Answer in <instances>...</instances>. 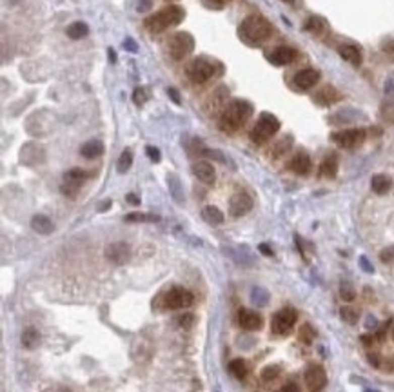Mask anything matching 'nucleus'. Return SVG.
Returning a JSON list of instances; mask_svg holds the SVG:
<instances>
[{
    "label": "nucleus",
    "mask_w": 394,
    "mask_h": 392,
    "mask_svg": "<svg viewBox=\"0 0 394 392\" xmlns=\"http://www.w3.org/2000/svg\"><path fill=\"white\" fill-rule=\"evenodd\" d=\"M253 115V105L247 100H233L222 111L218 126L223 133H236Z\"/></svg>",
    "instance_id": "obj_1"
},
{
    "label": "nucleus",
    "mask_w": 394,
    "mask_h": 392,
    "mask_svg": "<svg viewBox=\"0 0 394 392\" xmlns=\"http://www.w3.org/2000/svg\"><path fill=\"white\" fill-rule=\"evenodd\" d=\"M238 33H240L244 42H247L251 45H258L272 35V26L267 18L262 17V15H251V17H247L242 22Z\"/></svg>",
    "instance_id": "obj_2"
},
{
    "label": "nucleus",
    "mask_w": 394,
    "mask_h": 392,
    "mask_svg": "<svg viewBox=\"0 0 394 392\" xmlns=\"http://www.w3.org/2000/svg\"><path fill=\"white\" fill-rule=\"evenodd\" d=\"M184 20V9L178 6H169L163 8L162 11L154 13L153 17H149L144 22L145 29L151 33H162L163 29H167L171 26H177Z\"/></svg>",
    "instance_id": "obj_3"
},
{
    "label": "nucleus",
    "mask_w": 394,
    "mask_h": 392,
    "mask_svg": "<svg viewBox=\"0 0 394 392\" xmlns=\"http://www.w3.org/2000/svg\"><path fill=\"white\" fill-rule=\"evenodd\" d=\"M278 129H280V120L271 113H262L256 126L251 131V140L254 144H265L267 140L276 135Z\"/></svg>",
    "instance_id": "obj_4"
},
{
    "label": "nucleus",
    "mask_w": 394,
    "mask_h": 392,
    "mask_svg": "<svg viewBox=\"0 0 394 392\" xmlns=\"http://www.w3.org/2000/svg\"><path fill=\"white\" fill-rule=\"evenodd\" d=\"M156 302H162V307H165V309L177 311V309H186V307L193 305L195 296H193V293H189L184 287H173L169 289L167 293L160 294V298Z\"/></svg>",
    "instance_id": "obj_5"
},
{
    "label": "nucleus",
    "mask_w": 394,
    "mask_h": 392,
    "mask_svg": "<svg viewBox=\"0 0 394 392\" xmlns=\"http://www.w3.org/2000/svg\"><path fill=\"white\" fill-rule=\"evenodd\" d=\"M216 75V69H214V62L209 59H195L193 62L187 66V77L191 82L195 84H204V82L211 80V78Z\"/></svg>",
    "instance_id": "obj_6"
},
{
    "label": "nucleus",
    "mask_w": 394,
    "mask_h": 392,
    "mask_svg": "<svg viewBox=\"0 0 394 392\" xmlns=\"http://www.w3.org/2000/svg\"><path fill=\"white\" fill-rule=\"evenodd\" d=\"M195 49V38L189 33H177L169 40V53L175 60H184Z\"/></svg>",
    "instance_id": "obj_7"
},
{
    "label": "nucleus",
    "mask_w": 394,
    "mask_h": 392,
    "mask_svg": "<svg viewBox=\"0 0 394 392\" xmlns=\"http://www.w3.org/2000/svg\"><path fill=\"white\" fill-rule=\"evenodd\" d=\"M296 320H298V312H296V309H293V307L282 309V311H278L276 314L272 316V320H271L272 332L278 334V336H284V334H287L293 327H295Z\"/></svg>",
    "instance_id": "obj_8"
},
{
    "label": "nucleus",
    "mask_w": 394,
    "mask_h": 392,
    "mask_svg": "<svg viewBox=\"0 0 394 392\" xmlns=\"http://www.w3.org/2000/svg\"><path fill=\"white\" fill-rule=\"evenodd\" d=\"M331 140L344 149H354V147H358V145L363 144V140H365V129L356 127V129L338 131V133H332Z\"/></svg>",
    "instance_id": "obj_9"
},
{
    "label": "nucleus",
    "mask_w": 394,
    "mask_h": 392,
    "mask_svg": "<svg viewBox=\"0 0 394 392\" xmlns=\"http://www.w3.org/2000/svg\"><path fill=\"white\" fill-rule=\"evenodd\" d=\"M305 385L311 392H322L323 387L327 385V374L325 369L322 365H309L305 370Z\"/></svg>",
    "instance_id": "obj_10"
},
{
    "label": "nucleus",
    "mask_w": 394,
    "mask_h": 392,
    "mask_svg": "<svg viewBox=\"0 0 394 392\" xmlns=\"http://www.w3.org/2000/svg\"><path fill=\"white\" fill-rule=\"evenodd\" d=\"M84 180H86V171H84V169L75 167V169L68 171L66 175H64L62 193L66 194V196H69V198H75Z\"/></svg>",
    "instance_id": "obj_11"
},
{
    "label": "nucleus",
    "mask_w": 394,
    "mask_h": 392,
    "mask_svg": "<svg viewBox=\"0 0 394 392\" xmlns=\"http://www.w3.org/2000/svg\"><path fill=\"white\" fill-rule=\"evenodd\" d=\"M251 209H253V198H251L247 193H244V191L233 194L231 200H229V212H231V216H235V218L244 216V214H247Z\"/></svg>",
    "instance_id": "obj_12"
},
{
    "label": "nucleus",
    "mask_w": 394,
    "mask_h": 392,
    "mask_svg": "<svg viewBox=\"0 0 394 392\" xmlns=\"http://www.w3.org/2000/svg\"><path fill=\"white\" fill-rule=\"evenodd\" d=\"M129 256H131V249L124 242H115V244H109L105 247V258L117 263V265H124L129 260Z\"/></svg>",
    "instance_id": "obj_13"
},
{
    "label": "nucleus",
    "mask_w": 394,
    "mask_h": 392,
    "mask_svg": "<svg viewBox=\"0 0 394 392\" xmlns=\"http://www.w3.org/2000/svg\"><path fill=\"white\" fill-rule=\"evenodd\" d=\"M320 80V71L318 69H313V68H307V69H302L295 75L293 82H295V86L302 91H307L311 87H314Z\"/></svg>",
    "instance_id": "obj_14"
},
{
    "label": "nucleus",
    "mask_w": 394,
    "mask_h": 392,
    "mask_svg": "<svg viewBox=\"0 0 394 392\" xmlns=\"http://www.w3.org/2000/svg\"><path fill=\"white\" fill-rule=\"evenodd\" d=\"M238 323H240V327L245 330H260L263 325V320L256 311L240 309V311H238Z\"/></svg>",
    "instance_id": "obj_15"
},
{
    "label": "nucleus",
    "mask_w": 394,
    "mask_h": 392,
    "mask_svg": "<svg viewBox=\"0 0 394 392\" xmlns=\"http://www.w3.org/2000/svg\"><path fill=\"white\" fill-rule=\"evenodd\" d=\"M45 158L44 149L38 144H26L20 151V162L26 165H35V163H42Z\"/></svg>",
    "instance_id": "obj_16"
},
{
    "label": "nucleus",
    "mask_w": 394,
    "mask_h": 392,
    "mask_svg": "<svg viewBox=\"0 0 394 392\" xmlns=\"http://www.w3.org/2000/svg\"><path fill=\"white\" fill-rule=\"evenodd\" d=\"M296 51L293 47H287V45H280L274 51L269 53V62L274 64V66H289L291 62H295L296 59Z\"/></svg>",
    "instance_id": "obj_17"
},
{
    "label": "nucleus",
    "mask_w": 394,
    "mask_h": 392,
    "mask_svg": "<svg viewBox=\"0 0 394 392\" xmlns=\"http://www.w3.org/2000/svg\"><path fill=\"white\" fill-rule=\"evenodd\" d=\"M311 167H313L311 156H309L307 153H304V151L296 153L289 162V169L293 173H296V175H307V173L311 171Z\"/></svg>",
    "instance_id": "obj_18"
},
{
    "label": "nucleus",
    "mask_w": 394,
    "mask_h": 392,
    "mask_svg": "<svg viewBox=\"0 0 394 392\" xmlns=\"http://www.w3.org/2000/svg\"><path fill=\"white\" fill-rule=\"evenodd\" d=\"M193 173H195V176L200 182H204V184H207V185L214 184V169L209 162H204V160H202V162H196L195 165H193Z\"/></svg>",
    "instance_id": "obj_19"
},
{
    "label": "nucleus",
    "mask_w": 394,
    "mask_h": 392,
    "mask_svg": "<svg viewBox=\"0 0 394 392\" xmlns=\"http://www.w3.org/2000/svg\"><path fill=\"white\" fill-rule=\"evenodd\" d=\"M340 57L344 60H347L349 64H353L354 68H358L360 64H362V51H360L358 45H353V44H345L342 45L340 49Z\"/></svg>",
    "instance_id": "obj_20"
},
{
    "label": "nucleus",
    "mask_w": 394,
    "mask_h": 392,
    "mask_svg": "<svg viewBox=\"0 0 394 392\" xmlns=\"http://www.w3.org/2000/svg\"><path fill=\"white\" fill-rule=\"evenodd\" d=\"M314 100H316V104H320V105H331L340 100V93H338L332 86H325L314 95Z\"/></svg>",
    "instance_id": "obj_21"
},
{
    "label": "nucleus",
    "mask_w": 394,
    "mask_h": 392,
    "mask_svg": "<svg viewBox=\"0 0 394 392\" xmlns=\"http://www.w3.org/2000/svg\"><path fill=\"white\" fill-rule=\"evenodd\" d=\"M167 187H169V193H171L173 200L177 203H184L186 196H184V187H182V182L178 178V175L175 173H169L167 175Z\"/></svg>",
    "instance_id": "obj_22"
},
{
    "label": "nucleus",
    "mask_w": 394,
    "mask_h": 392,
    "mask_svg": "<svg viewBox=\"0 0 394 392\" xmlns=\"http://www.w3.org/2000/svg\"><path fill=\"white\" fill-rule=\"evenodd\" d=\"M31 229L38 235H51L53 233V221L45 214H35L31 218Z\"/></svg>",
    "instance_id": "obj_23"
},
{
    "label": "nucleus",
    "mask_w": 394,
    "mask_h": 392,
    "mask_svg": "<svg viewBox=\"0 0 394 392\" xmlns=\"http://www.w3.org/2000/svg\"><path fill=\"white\" fill-rule=\"evenodd\" d=\"M104 153V144L100 142V140H89L86 144L80 147V154L87 160H93V158L100 156V154Z\"/></svg>",
    "instance_id": "obj_24"
},
{
    "label": "nucleus",
    "mask_w": 394,
    "mask_h": 392,
    "mask_svg": "<svg viewBox=\"0 0 394 392\" xmlns=\"http://www.w3.org/2000/svg\"><path fill=\"white\" fill-rule=\"evenodd\" d=\"M20 342H22L24 349L33 351V349H36L38 347V343H40V332H38L35 327H27V329H24Z\"/></svg>",
    "instance_id": "obj_25"
},
{
    "label": "nucleus",
    "mask_w": 394,
    "mask_h": 392,
    "mask_svg": "<svg viewBox=\"0 0 394 392\" xmlns=\"http://www.w3.org/2000/svg\"><path fill=\"white\" fill-rule=\"evenodd\" d=\"M371 187L376 194H385L392 187V182L387 175H374L371 180Z\"/></svg>",
    "instance_id": "obj_26"
},
{
    "label": "nucleus",
    "mask_w": 394,
    "mask_h": 392,
    "mask_svg": "<svg viewBox=\"0 0 394 392\" xmlns=\"http://www.w3.org/2000/svg\"><path fill=\"white\" fill-rule=\"evenodd\" d=\"M305 31H309L311 35H314V36H322L323 33L327 31V22L323 20L322 17H311L305 22Z\"/></svg>",
    "instance_id": "obj_27"
},
{
    "label": "nucleus",
    "mask_w": 394,
    "mask_h": 392,
    "mask_svg": "<svg viewBox=\"0 0 394 392\" xmlns=\"http://www.w3.org/2000/svg\"><path fill=\"white\" fill-rule=\"evenodd\" d=\"M336 173H338V158L334 154H329L323 158L322 165H320V175L325 178H334Z\"/></svg>",
    "instance_id": "obj_28"
},
{
    "label": "nucleus",
    "mask_w": 394,
    "mask_h": 392,
    "mask_svg": "<svg viewBox=\"0 0 394 392\" xmlns=\"http://www.w3.org/2000/svg\"><path fill=\"white\" fill-rule=\"evenodd\" d=\"M202 218L207 221L209 226H220V223H223V212L220 211L218 207H214V205H207V207H204V211H202Z\"/></svg>",
    "instance_id": "obj_29"
},
{
    "label": "nucleus",
    "mask_w": 394,
    "mask_h": 392,
    "mask_svg": "<svg viewBox=\"0 0 394 392\" xmlns=\"http://www.w3.org/2000/svg\"><path fill=\"white\" fill-rule=\"evenodd\" d=\"M229 372H231V374L235 376L236 379H244L245 376H247V372H249L247 361L242 360V358H238V360H233L231 363H229Z\"/></svg>",
    "instance_id": "obj_30"
},
{
    "label": "nucleus",
    "mask_w": 394,
    "mask_h": 392,
    "mask_svg": "<svg viewBox=\"0 0 394 392\" xmlns=\"http://www.w3.org/2000/svg\"><path fill=\"white\" fill-rule=\"evenodd\" d=\"M291 145H293V136H284V138H280V140L276 142V144L272 145L271 156H272V158L284 156V154H286L287 151L291 149Z\"/></svg>",
    "instance_id": "obj_31"
},
{
    "label": "nucleus",
    "mask_w": 394,
    "mask_h": 392,
    "mask_svg": "<svg viewBox=\"0 0 394 392\" xmlns=\"http://www.w3.org/2000/svg\"><path fill=\"white\" fill-rule=\"evenodd\" d=\"M87 33H89V27H87L86 22H73L68 27V36L73 38V40H78L82 36H86Z\"/></svg>",
    "instance_id": "obj_32"
},
{
    "label": "nucleus",
    "mask_w": 394,
    "mask_h": 392,
    "mask_svg": "<svg viewBox=\"0 0 394 392\" xmlns=\"http://www.w3.org/2000/svg\"><path fill=\"white\" fill-rule=\"evenodd\" d=\"M340 316H342V320H344L345 323L354 325L360 318V311L353 305H344L340 309Z\"/></svg>",
    "instance_id": "obj_33"
},
{
    "label": "nucleus",
    "mask_w": 394,
    "mask_h": 392,
    "mask_svg": "<svg viewBox=\"0 0 394 392\" xmlns=\"http://www.w3.org/2000/svg\"><path fill=\"white\" fill-rule=\"evenodd\" d=\"M251 302H253V305L256 307H265L269 303V293L265 291V289H253V293H251Z\"/></svg>",
    "instance_id": "obj_34"
},
{
    "label": "nucleus",
    "mask_w": 394,
    "mask_h": 392,
    "mask_svg": "<svg viewBox=\"0 0 394 392\" xmlns=\"http://www.w3.org/2000/svg\"><path fill=\"white\" fill-rule=\"evenodd\" d=\"M314 336H316V332H314V329L309 323H304L302 327H300L298 340L302 343H305V345H311V343L314 342Z\"/></svg>",
    "instance_id": "obj_35"
},
{
    "label": "nucleus",
    "mask_w": 394,
    "mask_h": 392,
    "mask_svg": "<svg viewBox=\"0 0 394 392\" xmlns=\"http://www.w3.org/2000/svg\"><path fill=\"white\" fill-rule=\"evenodd\" d=\"M131 163H133V153L129 151V149H126V151H122L120 158H118V163H117L118 173H122V175H124L126 171H129Z\"/></svg>",
    "instance_id": "obj_36"
},
{
    "label": "nucleus",
    "mask_w": 394,
    "mask_h": 392,
    "mask_svg": "<svg viewBox=\"0 0 394 392\" xmlns=\"http://www.w3.org/2000/svg\"><path fill=\"white\" fill-rule=\"evenodd\" d=\"M160 218L156 214H147V212H129L126 216V221H158Z\"/></svg>",
    "instance_id": "obj_37"
},
{
    "label": "nucleus",
    "mask_w": 394,
    "mask_h": 392,
    "mask_svg": "<svg viewBox=\"0 0 394 392\" xmlns=\"http://www.w3.org/2000/svg\"><path fill=\"white\" fill-rule=\"evenodd\" d=\"M340 296H342V300H344V302H353L354 298H356V291H354V287L349 284V282H342Z\"/></svg>",
    "instance_id": "obj_38"
},
{
    "label": "nucleus",
    "mask_w": 394,
    "mask_h": 392,
    "mask_svg": "<svg viewBox=\"0 0 394 392\" xmlns=\"http://www.w3.org/2000/svg\"><path fill=\"white\" fill-rule=\"evenodd\" d=\"M178 325H180L182 329H191V327H195V321H196V316L191 314V312H184L177 318Z\"/></svg>",
    "instance_id": "obj_39"
},
{
    "label": "nucleus",
    "mask_w": 394,
    "mask_h": 392,
    "mask_svg": "<svg viewBox=\"0 0 394 392\" xmlns=\"http://www.w3.org/2000/svg\"><path fill=\"white\" fill-rule=\"evenodd\" d=\"M278 374H280V367L278 365H269L262 370V379L263 381H272V379H276Z\"/></svg>",
    "instance_id": "obj_40"
},
{
    "label": "nucleus",
    "mask_w": 394,
    "mask_h": 392,
    "mask_svg": "<svg viewBox=\"0 0 394 392\" xmlns=\"http://www.w3.org/2000/svg\"><path fill=\"white\" fill-rule=\"evenodd\" d=\"M380 260L387 265H394V245H389V247L381 249L380 253Z\"/></svg>",
    "instance_id": "obj_41"
},
{
    "label": "nucleus",
    "mask_w": 394,
    "mask_h": 392,
    "mask_svg": "<svg viewBox=\"0 0 394 392\" xmlns=\"http://www.w3.org/2000/svg\"><path fill=\"white\" fill-rule=\"evenodd\" d=\"M149 98V95H147V91L145 89H135V93H133V100H135V104L136 105H142L145 104V100Z\"/></svg>",
    "instance_id": "obj_42"
},
{
    "label": "nucleus",
    "mask_w": 394,
    "mask_h": 392,
    "mask_svg": "<svg viewBox=\"0 0 394 392\" xmlns=\"http://www.w3.org/2000/svg\"><path fill=\"white\" fill-rule=\"evenodd\" d=\"M145 153H147V156H149L154 163H158L160 160H162V153H160V149H158V147L147 145V147H145Z\"/></svg>",
    "instance_id": "obj_43"
},
{
    "label": "nucleus",
    "mask_w": 394,
    "mask_h": 392,
    "mask_svg": "<svg viewBox=\"0 0 394 392\" xmlns=\"http://www.w3.org/2000/svg\"><path fill=\"white\" fill-rule=\"evenodd\" d=\"M202 153L205 154V156H209V158H213V160H218L220 163H227V158L223 156L220 151H211V149H204Z\"/></svg>",
    "instance_id": "obj_44"
},
{
    "label": "nucleus",
    "mask_w": 394,
    "mask_h": 392,
    "mask_svg": "<svg viewBox=\"0 0 394 392\" xmlns=\"http://www.w3.org/2000/svg\"><path fill=\"white\" fill-rule=\"evenodd\" d=\"M381 51H383L390 60H394V38H389V40L383 42V44H381Z\"/></svg>",
    "instance_id": "obj_45"
},
{
    "label": "nucleus",
    "mask_w": 394,
    "mask_h": 392,
    "mask_svg": "<svg viewBox=\"0 0 394 392\" xmlns=\"http://www.w3.org/2000/svg\"><path fill=\"white\" fill-rule=\"evenodd\" d=\"M381 115H383V118H385L387 122H392L394 124V105H387V107L381 109Z\"/></svg>",
    "instance_id": "obj_46"
},
{
    "label": "nucleus",
    "mask_w": 394,
    "mask_h": 392,
    "mask_svg": "<svg viewBox=\"0 0 394 392\" xmlns=\"http://www.w3.org/2000/svg\"><path fill=\"white\" fill-rule=\"evenodd\" d=\"M367 360H369V363H371L372 367H380L381 365V360H380V356H378L376 352L369 351L367 352Z\"/></svg>",
    "instance_id": "obj_47"
},
{
    "label": "nucleus",
    "mask_w": 394,
    "mask_h": 392,
    "mask_svg": "<svg viewBox=\"0 0 394 392\" xmlns=\"http://www.w3.org/2000/svg\"><path fill=\"white\" fill-rule=\"evenodd\" d=\"M124 49L131 51V53H136V51H138V45H136V42L133 40V38H126V40H124Z\"/></svg>",
    "instance_id": "obj_48"
},
{
    "label": "nucleus",
    "mask_w": 394,
    "mask_h": 392,
    "mask_svg": "<svg viewBox=\"0 0 394 392\" xmlns=\"http://www.w3.org/2000/svg\"><path fill=\"white\" fill-rule=\"evenodd\" d=\"M360 267H362V269L365 270V272H369V274H372V272H374V269H372V265L369 263V260H367L365 256L360 258Z\"/></svg>",
    "instance_id": "obj_49"
},
{
    "label": "nucleus",
    "mask_w": 394,
    "mask_h": 392,
    "mask_svg": "<svg viewBox=\"0 0 394 392\" xmlns=\"http://www.w3.org/2000/svg\"><path fill=\"white\" fill-rule=\"evenodd\" d=\"M385 95H394V73L385 80Z\"/></svg>",
    "instance_id": "obj_50"
},
{
    "label": "nucleus",
    "mask_w": 394,
    "mask_h": 392,
    "mask_svg": "<svg viewBox=\"0 0 394 392\" xmlns=\"http://www.w3.org/2000/svg\"><path fill=\"white\" fill-rule=\"evenodd\" d=\"M205 4L207 6H211V8H214V9H220V8H223V6L229 2V0H204Z\"/></svg>",
    "instance_id": "obj_51"
},
{
    "label": "nucleus",
    "mask_w": 394,
    "mask_h": 392,
    "mask_svg": "<svg viewBox=\"0 0 394 392\" xmlns=\"http://www.w3.org/2000/svg\"><path fill=\"white\" fill-rule=\"evenodd\" d=\"M167 95L171 96V100L175 102V104L180 105V102H182V100H180V93H178V91L175 89V87H169V89H167Z\"/></svg>",
    "instance_id": "obj_52"
},
{
    "label": "nucleus",
    "mask_w": 394,
    "mask_h": 392,
    "mask_svg": "<svg viewBox=\"0 0 394 392\" xmlns=\"http://www.w3.org/2000/svg\"><path fill=\"white\" fill-rule=\"evenodd\" d=\"M278 392H302V390H300V387L296 383H287V385H284Z\"/></svg>",
    "instance_id": "obj_53"
},
{
    "label": "nucleus",
    "mask_w": 394,
    "mask_h": 392,
    "mask_svg": "<svg viewBox=\"0 0 394 392\" xmlns=\"http://www.w3.org/2000/svg\"><path fill=\"white\" fill-rule=\"evenodd\" d=\"M151 6H153L151 0H140V2H138V11H149Z\"/></svg>",
    "instance_id": "obj_54"
},
{
    "label": "nucleus",
    "mask_w": 394,
    "mask_h": 392,
    "mask_svg": "<svg viewBox=\"0 0 394 392\" xmlns=\"http://www.w3.org/2000/svg\"><path fill=\"white\" fill-rule=\"evenodd\" d=\"M365 327L367 329H376L378 327V320L374 316H367V321H365Z\"/></svg>",
    "instance_id": "obj_55"
},
{
    "label": "nucleus",
    "mask_w": 394,
    "mask_h": 392,
    "mask_svg": "<svg viewBox=\"0 0 394 392\" xmlns=\"http://www.w3.org/2000/svg\"><path fill=\"white\" fill-rule=\"evenodd\" d=\"M258 249H260V253L265 254V256H272V249L269 247L267 244H260V245H258Z\"/></svg>",
    "instance_id": "obj_56"
},
{
    "label": "nucleus",
    "mask_w": 394,
    "mask_h": 392,
    "mask_svg": "<svg viewBox=\"0 0 394 392\" xmlns=\"http://www.w3.org/2000/svg\"><path fill=\"white\" fill-rule=\"evenodd\" d=\"M126 200H127V202H129V203H131V205H140V198H138L136 194H133V193L127 194Z\"/></svg>",
    "instance_id": "obj_57"
},
{
    "label": "nucleus",
    "mask_w": 394,
    "mask_h": 392,
    "mask_svg": "<svg viewBox=\"0 0 394 392\" xmlns=\"http://www.w3.org/2000/svg\"><path fill=\"white\" fill-rule=\"evenodd\" d=\"M109 207H111V200H105V202H102V203H100L98 212H104V211H107Z\"/></svg>",
    "instance_id": "obj_58"
},
{
    "label": "nucleus",
    "mask_w": 394,
    "mask_h": 392,
    "mask_svg": "<svg viewBox=\"0 0 394 392\" xmlns=\"http://www.w3.org/2000/svg\"><path fill=\"white\" fill-rule=\"evenodd\" d=\"M107 54H109V62H117V53H115V49H111V47H109V49H107Z\"/></svg>",
    "instance_id": "obj_59"
},
{
    "label": "nucleus",
    "mask_w": 394,
    "mask_h": 392,
    "mask_svg": "<svg viewBox=\"0 0 394 392\" xmlns=\"http://www.w3.org/2000/svg\"><path fill=\"white\" fill-rule=\"evenodd\" d=\"M387 365H389V367H387V369H389L390 372H394V356H392V358H389V361H387Z\"/></svg>",
    "instance_id": "obj_60"
},
{
    "label": "nucleus",
    "mask_w": 394,
    "mask_h": 392,
    "mask_svg": "<svg viewBox=\"0 0 394 392\" xmlns=\"http://www.w3.org/2000/svg\"><path fill=\"white\" fill-rule=\"evenodd\" d=\"M282 2H287V4H293V2H295V0H282Z\"/></svg>",
    "instance_id": "obj_61"
},
{
    "label": "nucleus",
    "mask_w": 394,
    "mask_h": 392,
    "mask_svg": "<svg viewBox=\"0 0 394 392\" xmlns=\"http://www.w3.org/2000/svg\"><path fill=\"white\" fill-rule=\"evenodd\" d=\"M365 392H378V390H371V388H367V390H365Z\"/></svg>",
    "instance_id": "obj_62"
},
{
    "label": "nucleus",
    "mask_w": 394,
    "mask_h": 392,
    "mask_svg": "<svg viewBox=\"0 0 394 392\" xmlns=\"http://www.w3.org/2000/svg\"><path fill=\"white\" fill-rule=\"evenodd\" d=\"M390 334H392V340H394V327H392V332H390Z\"/></svg>",
    "instance_id": "obj_63"
}]
</instances>
